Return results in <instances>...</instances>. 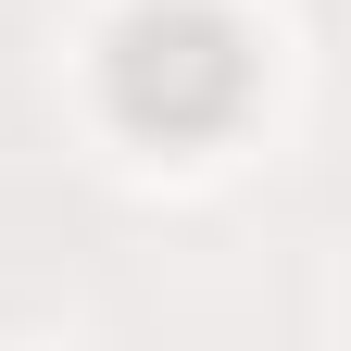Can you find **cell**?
Returning <instances> with one entry per match:
<instances>
[{"label":"cell","instance_id":"1","mask_svg":"<svg viewBox=\"0 0 351 351\" xmlns=\"http://www.w3.org/2000/svg\"><path fill=\"white\" fill-rule=\"evenodd\" d=\"M251 25L226 13V0H138V13H113L101 38V101L125 138H151V151H201V138H226V125L251 113Z\"/></svg>","mask_w":351,"mask_h":351}]
</instances>
